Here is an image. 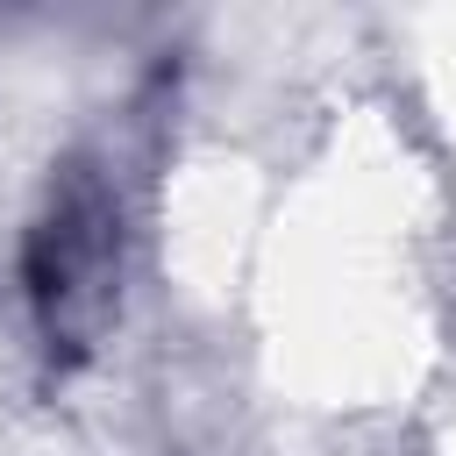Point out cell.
<instances>
[{"mask_svg": "<svg viewBox=\"0 0 456 456\" xmlns=\"http://www.w3.org/2000/svg\"><path fill=\"white\" fill-rule=\"evenodd\" d=\"M21 278L50 363H86L121 278V207L93 164H64V178L50 185V207L36 214L21 249Z\"/></svg>", "mask_w": 456, "mask_h": 456, "instance_id": "obj_1", "label": "cell"}]
</instances>
